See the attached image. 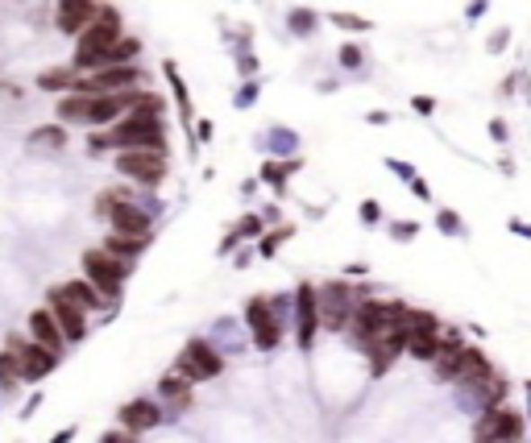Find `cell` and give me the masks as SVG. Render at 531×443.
<instances>
[{
    "mask_svg": "<svg viewBox=\"0 0 531 443\" xmlns=\"http://www.w3.org/2000/svg\"><path fill=\"white\" fill-rule=\"evenodd\" d=\"M87 150L96 153H125V150H158L171 153V137H166V117L154 112H129L117 120L112 129H100L96 137H87Z\"/></svg>",
    "mask_w": 531,
    "mask_h": 443,
    "instance_id": "1",
    "label": "cell"
},
{
    "mask_svg": "<svg viewBox=\"0 0 531 443\" xmlns=\"http://www.w3.org/2000/svg\"><path fill=\"white\" fill-rule=\"evenodd\" d=\"M120 38H125V17H120V9H117V4H100L96 22H92L75 38V55H71V66H75V71H84V75H92V71H100V66H109L112 46H117Z\"/></svg>",
    "mask_w": 531,
    "mask_h": 443,
    "instance_id": "2",
    "label": "cell"
},
{
    "mask_svg": "<svg viewBox=\"0 0 531 443\" xmlns=\"http://www.w3.org/2000/svg\"><path fill=\"white\" fill-rule=\"evenodd\" d=\"M79 265H84V278L96 286L109 303H120V294H125V282L133 278V261L125 257H112L109 249H87L84 257H79Z\"/></svg>",
    "mask_w": 531,
    "mask_h": 443,
    "instance_id": "3",
    "label": "cell"
},
{
    "mask_svg": "<svg viewBox=\"0 0 531 443\" xmlns=\"http://www.w3.org/2000/svg\"><path fill=\"white\" fill-rule=\"evenodd\" d=\"M96 216L109 220V232H120V237H146V232H154L150 212L141 204H133L129 195H120V191L96 195Z\"/></svg>",
    "mask_w": 531,
    "mask_h": 443,
    "instance_id": "4",
    "label": "cell"
},
{
    "mask_svg": "<svg viewBox=\"0 0 531 443\" xmlns=\"http://www.w3.org/2000/svg\"><path fill=\"white\" fill-rule=\"evenodd\" d=\"M112 170L120 178H129L133 187H154L166 183V174H171V153H158V150H125V153H112Z\"/></svg>",
    "mask_w": 531,
    "mask_h": 443,
    "instance_id": "5",
    "label": "cell"
},
{
    "mask_svg": "<svg viewBox=\"0 0 531 443\" xmlns=\"http://www.w3.org/2000/svg\"><path fill=\"white\" fill-rule=\"evenodd\" d=\"M527 435V419L515 406H490L473 419V443H523Z\"/></svg>",
    "mask_w": 531,
    "mask_h": 443,
    "instance_id": "6",
    "label": "cell"
},
{
    "mask_svg": "<svg viewBox=\"0 0 531 443\" xmlns=\"http://www.w3.org/2000/svg\"><path fill=\"white\" fill-rule=\"evenodd\" d=\"M358 307L361 294L349 282H324L320 286V327H328V332H349Z\"/></svg>",
    "mask_w": 531,
    "mask_h": 443,
    "instance_id": "7",
    "label": "cell"
},
{
    "mask_svg": "<svg viewBox=\"0 0 531 443\" xmlns=\"http://www.w3.org/2000/svg\"><path fill=\"white\" fill-rule=\"evenodd\" d=\"M171 373H179V378H187L191 386H199V381H212V378H220L225 373V357H220L217 348L208 344V340H187L183 344V352L174 357V369Z\"/></svg>",
    "mask_w": 531,
    "mask_h": 443,
    "instance_id": "8",
    "label": "cell"
},
{
    "mask_svg": "<svg viewBox=\"0 0 531 443\" xmlns=\"http://www.w3.org/2000/svg\"><path fill=\"white\" fill-rule=\"evenodd\" d=\"M4 348H9L13 357H17V365H22V381H25V386H38V381H46L58 369L55 352H50V348H42V344H33L30 335L13 332L9 340H4Z\"/></svg>",
    "mask_w": 531,
    "mask_h": 443,
    "instance_id": "9",
    "label": "cell"
},
{
    "mask_svg": "<svg viewBox=\"0 0 531 443\" xmlns=\"http://www.w3.org/2000/svg\"><path fill=\"white\" fill-rule=\"evenodd\" d=\"M141 83V71L137 63L133 66H100V71H92V75L79 79V96H120V91H137Z\"/></svg>",
    "mask_w": 531,
    "mask_h": 443,
    "instance_id": "10",
    "label": "cell"
},
{
    "mask_svg": "<svg viewBox=\"0 0 531 443\" xmlns=\"http://www.w3.org/2000/svg\"><path fill=\"white\" fill-rule=\"evenodd\" d=\"M315 332H320V286L299 282V291H295V340L304 352H312Z\"/></svg>",
    "mask_w": 531,
    "mask_h": 443,
    "instance_id": "11",
    "label": "cell"
},
{
    "mask_svg": "<svg viewBox=\"0 0 531 443\" xmlns=\"http://www.w3.org/2000/svg\"><path fill=\"white\" fill-rule=\"evenodd\" d=\"M46 307H50V315L58 319V327H63V335L71 340V344H79V340L87 335V311L75 303V299H71V294H66L63 282L46 291Z\"/></svg>",
    "mask_w": 531,
    "mask_h": 443,
    "instance_id": "12",
    "label": "cell"
},
{
    "mask_svg": "<svg viewBox=\"0 0 531 443\" xmlns=\"http://www.w3.org/2000/svg\"><path fill=\"white\" fill-rule=\"evenodd\" d=\"M96 13H100L96 0H58V9H55V30L66 33V38H79L87 25L96 22Z\"/></svg>",
    "mask_w": 531,
    "mask_h": 443,
    "instance_id": "13",
    "label": "cell"
},
{
    "mask_svg": "<svg viewBox=\"0 0 531 443\" xmlns=\"http://www.w3.org/2000/svg\"><path fill=\"white\" fill-rule=\"evenodd\" d=\"M465 394V406H473L477 414L482 411H490V406H507V394H510V381L502 378L499 369L490 373V378H482L477 386H465L461 389Z\"/></svg>",
    "mask_w": 531,
    "mask_h": 443,
    "instance_id": "14",
    "label": "cell"
},
{
    "mask_svg": "<svg viewBox=\"0 0 531 443\" xmlns=\"http://www.w3.org/2000/svg\"><path fill=\"white\" fill-rule=\"evenodd\" d=\"M117 419H120V427H125V431L146 435V431H154V427L163 422V406H158V402H150V398H133V402H125V406L117 411Z\"/></svg>",
    "mask_w": 531,
    "mask_h": 443,
    "instance_id": "15",
    "label": "cell"
},
{
    "mask_svg": "<svg viewBox=\"0 0 531 443\" xmlns=\"http://www.w3.org/2000/svg\"><path fill=\"white\" fill-rule=\"evenodd\" d=\"M30 340H33V344H42V348H50L55 357H63L66 335H63V327H58V319L50 315V307L30 311Z\"/></svg>",
    "mask_w": 531,
    "mask_h": 443,
    "instance_id": "16",
    "label": "cell"
},
{
    "mask_svg": "<svg viewBox=\"0 0 531 443\" xmlns=\"http://www.w3.org/2000/svg\"><path fill=\"white\" fill-rule=\"evenodd\" d=\"M163 75H166V87H171L174 112H179V120H183V129L191 133L196 129V109H191V91H187V79L179 75V63H174V58L163 63Z\"/></svg>",
    "mask_w": 531,
    "mask_h": 443,
    "instance_id": "17",
    "label": "cell"
},
{
    "mask_svg": "<svg viewBox=\"0 0 531 443\" xmlns=\"http://www.w3.org/2000/svg\"><path fill=\"white\" fill-rule=\"evenodd\" d=\"M79 79H84V71H75V66L66 63V66H46L42 75L33 79V87L38 91H55V96H71L79 87Z\"/></svg>",
    "mask_w": 531,
    "mask_h": 443,
    "instance_id": "18",
    "label": "cell"
},
{
    "mask_svg": "<svg viewBox=\"0 0 531 443\" xmlns=\"http://www.w3.org/2000/svg\"><path fill=\"white\" fill-rule=\"evenodd\" d=\"M295 170H304V158H266L261 170H258V178L282 195V191H287V178H291Z\"/></svg>",
    "mask_w": 531,
    "mask_h": 443,
    "instance_id": "19",
    "label": "cell"
},
{
    "mask_svg": "<svg viewBox=\"0 0 531 443\" xmlns=\"http://www.w3.org/2000/svg\"><path fill=\"white\" fill-rule=\"evenodd\" d=\"M66 141H71V129L66 125H33L30 129V150H46V153H58L66 150Z\"/></svg>",
    "mask_w": 531,
    "mask_h": 443,
    "instance_id": "20",
    "label": "cell"
},
{
    "mask_svg": "<svg viewBox=\"0 0 531 443\" xmlns=\"http://www.w3.org/2000/svg\"><path fill=\"white\" fill-rule=\"evenodd\" d=\"M154 245V232H146V237H120V232H109L104 237V245L100 249H109L112 257H125V261H137L141 253Z\"/></svg>",
    "mask_w": 531,
    "mask_h": 443,
    "instance_id": "21",
    "label": "cell"
},
{
    "mask_svg": "<svg viewBox=\"0 0 531 443\" xmlns=\"http://www.w3.org/2000/svg\"><path fill=\"white\" fill-rule=\"evenodd\" d=\"M87 104H92V100L79 96V91H71V96H58L55 120H58V125H66V129H75V125H87Z\"/></svg>",
    "mask_w": 531,
    "mask_h": 443,
    "instance_id": "22",
    "label": "cell"
},
{
    "mask_svg": "<svg viewBox=\"0 0 531 443\" xmlns=\"http://www.w3.org/2000/svg\"><path fill=\"white\" fill-rule=\"evenodd\" d=\"M191 381L179 378V373H166V378H158V398L171 402V406H179V411H187L191 406Z\"/></svg>",
    "mask_w": 531,
    "mask_h": 443,
    "instance_id": "23",
    "label": "cell"
},
{
    "mask_svg": "<svg viewBox=\"0 0 531 443\" xmlns=\"http://www.w3.org/2000/svg\"><path fill=\"white\" fill-rule=\"evenodd\" d=\"M63 286H66V294H71V299H75V303L84 307L87 315H92V311H100V307H109V299H104V294H100V291H96V286H92L87 278H66Z\"/></svg>",
    "mask_w": 531,
    "mask_h": 443,
    "instance_id": "24",
    "label": "cell"
},
{
    "mask_svg": "<svg viewBox=\"0 0 531 443\" xmlns=\"http://www.w3.org/2000/svg\"><path fill=\"white\" fill-rule=\"evenodd\" d=\"M440 335H445V332H415V335H407V357H412V360H428V365H432V360L440 357Z\"/></svg>",
    "mask_w": 531,
    "mask_h": 443,
    "instance_id": "25",
    "label": "cell"
},
{
    "mask_svg": "<svg viewBox=\"0 0 531 443\" xmlns=\"http://www.w3.org/2000/svg\"><path fill=\"white\" fill-rule=\"evenodd\" d=\"M141 58V38H133V33H125L117 46H112L109 55V66H133Z\"/></svg>",
    "mask_w": 531,
    "mask_h": 443,
    "instance_id": "26",
    "label": "cell"
},
{
    "mask_svg": "<svg viewBox=\"0 0 531 443\" xmlns=\"http://www.w3.org/2000/svg\"><path fill=\"white\" fill-rule=\"evenodd\" d=\"M291 237H295V224H279V228H270V232H266V237L258 240V253H261V257H274V253H279Z\"/></svg>",
    "mask_w": 531,
    "mask_h": 443,
    "instance_id": "27",
    "label": "cell"
},
{
    "mask_svg": "<svg viewBox=\"0 0 531 443\" xmlns=\"http://www.w3.org/2000/svg\"><path fill=\"white\" fill-rule=\"evenodd\" d=\"M315 25H320V17H315L312 9H291L287 13V30H291L295 38H312Z\"/></svg>",
    "mask_w": 531,
    "mask_h": 443,
    "instance_id": "28",
    "label": "cell"
},
{
    "mask_svg": "<svg viewBox=\"0 0 531 443\" xmlns=\"http://www.w3.org/2000/svg\"><path fill=\"white\" fill-rule=\"evenodd\" d=\"M22 386V365L9 348H0V389H17Z\"/></svg>",
    "mask_w": 531,
    "mask_h": 443,
    "instance_id": "29",
    "label": "cell"
},
{
    "mask_svg": "<svg viewBox=\"0 0 531 443\" xmlns=\"http://www.w3.org/2000/svg\"><path fill=\"white\" fill-rule=\"evenodd\" d=\"M266 137H270V153H287V158H295V150H299V137H295L291 129H282V125H274Z\"/></svg>",
    "mask_w": 531,
    "mask_h": 443,
    "instance_id": "30",
    "label": "cell"
},
{
    "mask_svg": "<svg viewBox=\"0 0 531 443\" xmlns=\"http://www.w3.org/2000/svg\"><path fill=\"white\" fill-rule=\"evenodd\" d=\"M328 22H332L336 30H345V33H369L374 30V22H369V17H358V13H332Z\"/></svg>",
    "mask_w": 531,
    "mask_h": 443,
    "instance_id": "31",
    "label": "cell"
},
{
    "mask_svg": "<svg viewBox=\"0 0 531 443\" xmlns=\"http://www.w3.org/2000/svg\"><path fill=\"white\" fill-rule=\"evenodd\" d=\"M233 232H237L241 240H253V237H266V220L258 216V212H250V216H241L237 224H233Z\"/></svg>",
    "mask_w": 531,
    "mask_h": 443,
    "instance_id": "32",
    "label": "cell"
},
{
    "mask_svg": "<svg viewBox=\"0 0 531 443\" xmlns=\"http://www.w3.org/2000/svg\"><path fill=\"white\" fill-rule=\"evenodd\" d=\"M336 58H341V66H345V71H358V66H366V55H361L358 42H345Z\"/></svg>",
    "mask_w": 531,
    "mask_h": 443,
    "instance_id": "33",
    "label": "cell"
},
{
    "mask_svg": "<svg viewBox=\"0 0 531 443\" xmlns=\"http://www.w3.org/2000/svg\"><path fill=\"white\" fill-rule=\"evenodd\" d=\"M258 91H261V83H258V79H245V87H241L237 96H233V104H237V109H253V100H258Z\"/></svg>",
    "mask_w": 531,
    "mask_h": 443,
    "instance_id": "34",
    "label": "cell"
},
{
    "mask_svg": "<svg viewBox=\"0 0 531 443\" xmlns=\"http://www.w3.org/2000/svg\"><path fill=\"white\" fill-rule=\"evenodd\" d=\"M436 224H440V232L465 237V224H461V216H456V212H436Z\"/></svg>",
    "mask_w": 531,
    "mask_h": 443,
    "instance_id": "35",
    "label": "cell"
},
{
    "mask_svg": "<svg viewBox=\"0 0 531 443\" xmlns=\"http://www.w3.org/2000/svg\"><path fill=\"white\" fill-rule=\"evenodd\" d=\"M391 237H394V240H415V237H420V224H415V220H394V224H391Z\"/></svg>",
    "mask_w": 531,
    "mask_h": 443,
    "instance_id": "36",
    "label": "cell"
},
{
    "mask_svg": "<svg viewBox=\"0 0 531 443\" xmlns=\"http://www.w3.org/2000/svg\"><path fill=\"white\" fill-rule=\"evenodd\" d=\"M386 166H391V170L399 174V178H403V183H407V187H412L415 178H420V174H415V166H412V162H399V158H386Z\"/></svg>",
    "mask_w": 531,
    "mask_h": 443,
    "instance_id": "37",
    "label": "cell"
},
{
    "mask_svg": "<svg viewBox=\"0 0 531 443\" xmlns=\"http://www.w3.org/2000/svg\"><path fill=\"white\" fill-rule=\"evenodd\" d=\"M237 75H241V79H253V75H258V58L241 50V55H237Z\"/></svg>",
    "mask_w": 531,
    "mask_h": 443,
    "instance_id": "38",
    "label": "cell"
},
{
    "mask_svg": "<svg viewBox=\"0 0 531 443\" xmlns=\"http://www.w3.org/2000/svg\"><path fill=\"white\" fill-rule=\"evenodd\" d=\"M358 216H361V224H378V220H382V207H378V199H366V204H361V212H358Z\"/></svg>",
    "mask_w": 531,
    "mask_h": 443,
    "instance_id": "39",
    "label": "cell"
},
{
    "mask_svg": "<svg viewBox=\"0 0 531 443\" xmlns=\"http://www.w3.org/2000/svg\"><path fill=\"white\" fill-rule=\"evenodd\" d=\"M412 109L420 112V117H432V112H436V100H432V96H412Z\"/></svg>",
    "mask_w": 531,
    "mask_h": 443,
    "instance_id": "40",
    "label": "cell"
},
{
    "mask_svg": "<svg viewBox=\"0 0 531 443\" xmlns=\"http://www.w3.org/2000/svg\"><path fill=\"white\" fill-rule=\"evenodd\" d=\"M100 443H137V435H133V431H125V427H120V431H109V435H104V439H100Z\"/></svg>",
    "mask_w": 531,
    "mask_h": 443,
    "instance_id": "41",
    "label": "cell"
},
{
    "mask_svg": "<svg viewBox=\"0 0 531 443\" xmlns=\"http://www.w3.org/2000/svg\"><path fill=\"white\" fill-rule=\"evenodd\" d=\"M507 38H510V30H499V33H494V38H490V55L507 50Z\"/></svg>",
    "mask_w": 531,
    "mask_h": 443,
    "instance_id": "42",
    "label": "cell"
},
{
    "mask_svg": "<svg viewBox=\"0 0 531 443\" xmlns=\"http://www.w3.org/2000/svg\"><path fill=\"white\" fill-rule=\"evenodd\" d=\"M490 133H494V141H507V120H490Z\"/></svg>",
    "mask_w": 531,
    "mask_h": 443,
    "instance_id": "43",
    "label": "cell"
},
{
    "mask_svg": "<svg viewBox=\"0 0 531 443\" xmlns=\"http://www.w3.org/2000/svg\"><path fill=\"white\" fill-rule=\"evenodd\" d=\"M345 274H349V278H366V274H369V265H361V261H353V265H345Z\"/></svg>",
    "mask_w": 531,
    "mask_h": 443,
    "instance_id": "44",
    "label": "cell"
},
{
    "mask_svg": "<svg viewBox=\"0 0 531 443\" xmlns=\"http://www.w3.org/2000/svg\"><path fill=\"white\" fill-rule=\"evenodd\" d=\"M412 191L420 195V199H432V191H428V183H423V178H415V183H412Z\"/></svg>",
    "mask_w": 531,
    "mask_h": 443,
    "instance_id": "45",
    "label": "cell"
},
{
    "mask_svg": "<svg viewBox=\"0 0 531 443\" xmlns=\"http://www.w3.org/2000/svg\"><path fill=\"white\" fill-rule=\"evenodd\" d=\"M486 9H490V0H473V4H469V17H482Z\"/></svg>",
    "mask_w": 531,
    "mask_h": 443,
    "instance_id": "46",
    "label": "cell"
},
{
    "mask_svg": "<svg viewBox=\"0 0 531 443\" xmlns=\"http://www.w3.org/2000/svg\"><path fill=\"white\" fill-rule=\"evenodd\" d=\"M510 228H515V232H523V237L531 240V224H523V220H510Z\"/></svg>",
    "mask_w": 531,
    "mask_h": 443,
    "instance_id": "47",
    "label": "cell"
},
{
    "mask_svg": "<svg viewBox=\"0 0 531 443\" xmlns=\"http://www.w3.org/2000/svg\"><path fill=\"white\" fill-rule=\"evenodd\" d=\"M527 398H531V381H527Z\"/></svg>",
    "mask_w": 531,
    "mask_h": 443,
    "instance_id": "48",
    "label": "cell"
}]
</instances>
